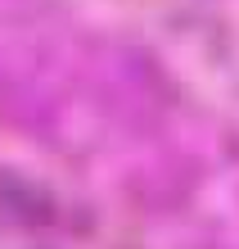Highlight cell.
Listing matches in <instances>:
<instances>
[{
    "mask_svg": "<svg viewBox=\"0 0 239 249\" xmlns=\"http://www.w3.org/2000/svg\"><path fill=\"white\" fill-rule=\"evenodd\" d=\"M0 249H239V0H0Z\"/></svg>",
    "mask_w": 239,
    "mask_h": 249,
    "instance_id": "1",
    "label": "cell"
}]
</instances>
